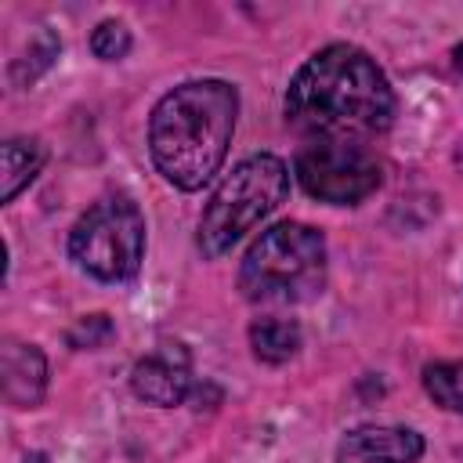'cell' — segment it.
Segmentation results:
<instances>
[{
    "mask_svg": "<svg viewBox=\"0 0 463 463\" xmlns=\"http://www.w3.org/2000/svg\"><path fill=\"white\" fill-rule=\"evenodd\" d=\"M286 119L311 141L373 137L394 119V90L362 47L329 43L289 80Z\"/></svg>",
    "mask_w": 463,
    "mask_h": 463,
    "instance_id": "1",
    "label": "cell"
},
{
    "mask_svg": "<svg viewBox=\"0 0 463 463\" xmlns=\"http://www.w3.org/2000/svg\"><path fill=\"white\" fill-rule=\"evenodd\" d=\"M239 116V94L224 80H188L159 98L148 119L156 170L181 192H199L221 170Z\"/></svg>",
    "mask_w": 463,
    "mask_h": 463,
    "instance_id": "2",
    "label": "cell"
},
{
    "mask_svg": "<svg viewBox=\"0 0 463 463\" xmlns=\"http://www.w3.org/2000/svg\"><path fill=\"white\" fill-rule=\"evenodd\" d=\"M326 282V239L300 221H279L246 250L239 289L253 304H300Z\"/></svg>",
    "mask_w": 463,
    "mask_h": 463,
    "instance_id": "3",
    "label": "cell"
},
{
    "mask_svg": "<svg viewBox=\"0 0 463 463\" xmlns=\"http://www.w3.org/2000/svg\"><path fill=\"white\" fill-rule=\"evenodd\" d=\"M289 192V170L279 156H246L210 195L199 217L203 257H224L246 232H253Z\"/></svg>",
    "mask_w": 463,
    "mask_h": 463,
    "instance_id": "4",
    "label": "cell"
},
{
    "mask_svg": "<svg viewBox=\"0 0 463 463\" xmlns=\"http://www.w3.org/2000/svg\"><path fill=\"white\" fill-rule=\"evenodd\" d=\"M69 257L98 282H127L145 257V217L130 195L98 199L69 232Z\"/></svg>",
    "mask_w": 463,
    "mask_h": 463,
    "instance_id": "5",
    "label": "cell"
},
{
    "mask_svg": "<svg viewBox=\"0 0 463 463\" xmlns=\"http://www.w3.org/2000/svg\"><path fill=\"white\" fill-rule=\"evenodd\" d=\"M293 170L307 195L333 206L362 203L380 188V163L358 141H307Z\"/></svg>",
    "mask_w": 463,
    "mask_h": 463,
    "instance_id": "6",
    "label": "cell"
},
{
    "mask_svg": "<svg viewBox=\"0 0 463 463\" xmlns=\"http://www.w3.org/2000/svg\"><path fill=\"white\" fill-rule=\"evenodd\" d=\"M130 391L159 409L181 405L192 391V358L181 344H159L130 369Z\"/></svg>",
    "mask_w": 463,
    "mask_h": 463,
    "instance_id": "7",
    "label": "cell"
},
{
    "mask_svg": "<svg viewBox=\"0 0 463 463\" xmlns=\"http://www.w3.org/2000/svg\"><path fill=\"white\" fill-rule=\"evenodd\" d=\"M423 456V438L409 427H354L336 449V463H416Z\"/></svg>",
    "mask_w": 463,
    "mask_h": 463,
    "instance_id": "8",
    "label": "cell"
},
{
    "mask_svg": "<svg viewBox=\"0 0 463 463\" xmlns=\"http://www.w3.org/2000/svg\"><path fill=\"white\" fill-rule=\"evenodd\" d=\"M0 376H4V398L14 409H33L47 391V362L33 344L7 340L0 354Z\"/></svg>",
    "mask_w": 463,
    "mask_h": 463,
    "instance_id": "9",
    "label": "cell"
},
{
    "mask_svg": "<svg viewBox=\"0 0 463 463\" xmlns=\"http://www.w3.org/2000/svg\"><path fill=\"white\" fill-rule=\"evenodd\" d=\"M47 152L36 137H11L4 141V159H0V199L11 203L25 184H33V177L40 174Z\"/></svg>",
    "mask_w": 463,
    "mask_h": 463,
    "instance_id": "10",
    "label": "cell"
},
{
    "mask_svg": "<svg viewBox=\"0 0 463 463\" xmlns=\"http://www.w3.org/2000/svg\"><path fill=\"white\" fill-rule=\"evenodd\" d=\"M250 347H253V354L260 362L282 365L300 347V326L289 322V318H257L250 326Z\"/></svg>",
    "mask_w": 463,
    "mask_h": 463,
    "instance_id": "11",
    "label": "cell"
},
{
    "mask_svg": "<svg viewBox=\"0 0 463 463\" xmlns=\"http://www.w3.org/2000/svg\"><path fill=\"white\" fill-rule=\"evenodd\" d=\"M423 387L427 394L449 409V412H463V358L459 362H434L423 369Z\"/></svg>",
    "mask_w": 463,
    "mask_h": 463,
    "instance_id": "12",
    "label": "cell"
},
{
    "mask_svg": "<svg viewBox=\"0 0 463 463\" xmlns=\"http://www.w3.org/2000/svg\"><path fill=\"white\" fill-rule=\"evenodd\" d=\"M90 51L101 58V61H119L127 51H130V29L116 18L101 22L94 33H90Z\"/></svg>",
    "mask_w": 463,
    "mask_h": 463,
    "instance_id": "13",
    "label": "cell"
},
{
    "mask_svg": "<svg viewBox=\"0 0 463 463\" xmlns=\"http://www.w3.org/2000/svg\"><path fill=\"white\" fill-rule=\"evenodd\" d=\"M109 336H112L109 315H87V318H80V322L69 329V344H72V347H98V344H105Z\"/></svg>",
    "mask_w": 463,
    "mask_h": 463,
    "instance_id": "14",
    "label": "cell"
},
{
    "mask_svg": "<svg viewBox=\"0 0 463 463\" xmlns=\"http://www.w3.org/2000/svg\"><path fill=\"white\" fill-rule=\"evenodd\" d=\"M452 65H456V72L463 76V43H459V47L452 51Z\"/></svg>",
    "mask_w": 463,
    "mask_h": 463,
    "instance_id": "15",
    "label": "cell"
},
{
    "mask_svg": "<svg viewBox=\"0 0 463 463\" xmlns=\"http://www.w3.org/2000/svg\"><path fill=\"white\" fill-rule=\"evenodd\" d=\"M25 463H47V456L43 452H33V456H25Z\"/></svg>",
    "mask_w": 463,
    "mask_h": 463,
    "instance_id": "16",
    "label": "cell"
}]
</instances>
